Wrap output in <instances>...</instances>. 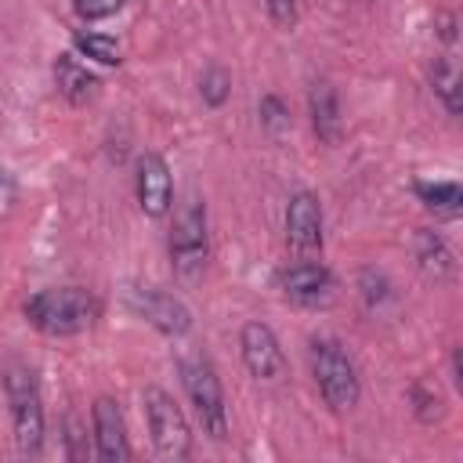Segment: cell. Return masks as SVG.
Masks as SVG:
<instances>
[{
    "label": "cell",
    "mask_w": 463,
    "mask_h": 463,
    "mask_svg": "<svg viewBox=\"0 0 463 463\" xmlns=\"http://www.w3.org/2000/svg\"><path fill=\"white\" fill-rule=\"evenodd\" d=\"M90 423H94V452L101 463H127L130 459V441H127V423L123 412L112 398H98L90 405Z\"/></svg>",
    "instance_id": "30bf717a"
},
{
    "label": "cell",
    "mask_w": 463,
    "mask_h": 463,
    "mask_svg": "<svg viewBox=\"0 0 463 463\" xmlns=\"http://www.w3.org/2000/svg\"><path fill=\"white\" fill-rule=\"evenodd\" d=\"M430 80H434V90H438V98L445 101V109H449L452 116H459V72H456V65H452L449 58H441V61L430 69Z\"/></svg>",
    "instance_id": "ac0fdd59"
},
{
    "label": "cell",
    "mask_w": 463,
    "mask_h": 463,
    "mask_svg": "<svg viewBox=\"0 0 463 463\" xmlns=\"http://www.w3.org/2000/svg\"><path fill=\"white\" fill-rule=\"evenodd\" d=\"M54 83H58V90L72 101V105H83V101H90L94 94H98V76L76 58V54H58V61H54Z\"/></svg>",
    "instance_id": "5bb4252c"
},
{
    "label": "cell",
    "mask_w": 463,
    "mask_h": 463,
    "mask_svg": "<svg viewBox=\"0 0 463 463\" xmlns=\"http://www.w3.org/2000/svg\"><path fill=\"white\" fill-rule=\"evenodd\" d=\"M286 242L297 253H315L322 246V203L315 192H297L286 210Z\"/></svg>",
    "instance_id": "7c38bea8"
},
{
    "label": "cell",
    "mask_w": 463,
    "mask_h": 463,
    "mask_svg": "<svg viewBox=\"0 0 463 463\" xmlns=\"http://www.w3.org/2000/svg\"><path fill=\"white\" fill-rule=\"evenodd\" d=\"M412 398L420 402V420H434V412H430V405L438 409V394H427L423 387H416V391H412Z\"/></svg>",
    "instance_id": "484cf974"
},
{
    "label": "cell",
    "mask_w": 463,
    "mask_h": 463,
    "mask_svg": "<svg viewBox=\"0 0 463 463\" xmlns=\"http://www.w3.org/2000/svg\"><path fill=\"white\" fill-rule=\"evenodd\" d=\"M98 297L83 286H58L40 289L25 300V318L47 336H76L94 326L98 318Z\"/></svg>",
    "instance_id": "6da1fadb"
},
{
    "label": "cell",
    "mask_w": 463,
    "mask_h": 463,
    "mask_svg": "<svg viewBox=\"0 0 463 463\" xmlns=\"http://www.w3.org/2000/svg\"><path fill=\"white\" fill-rule=\"evenodd\" d=\"M72 47L90 58V61H101V65H119V43L112 36H101V33H76L72 36Z\"/></svg>",
    "instance_id": "e0dca14e"
},
{
    "label": "cell",
    "mask_w": 463,
    "mask_h": 463,
    "mask_svg": "<svg viewBox=\"0 0 463 463\" xmlns=\"http://www.w3.org/2000/svg\"><path fill=\"white\" fill-rule=\"evenodd\" d=\"M199 94H203V101H206L210 109H221V105L228 101V94H232V76H228L221 65H210V69L203 72V80H199Z\"/></svg>",
    "instance_id": "d6986e66"
},
{
    "label": "cell",
    "mask_w": 463,
    "mask_h": 463,
    "mask_svg": "<svg viewBox=\"0 0 463 463\" xmlns=\"http://www.w3.org/2000/svg\"><path fill=\"white\" fill-rule=\"evenodd\" d=\"M65 441H69V459H83L87 456V434H83L76 416L65 420Z\"/></svg>",
    "instance_id": "7402d4cb"
},
{
    "label": "cell",
    "mask_w": 463,
    "mask_h": 463,
    "mask_svg": "<svg viewBox=\"0 0 463 463\" xmlns=\"http://www.w3.org/2000/svg\"><path fill=\"white\" fill-rule=\"evenodd\" d=\"M362 297H365V304L369 307H376L383 297H387V282H383V275H376V286H373V279H369V271H362Z\"/></svg>",
    "instance_id": "cb8c5ba5"
},
{
    "label": "cell",
    "mask_w": 463,
    "mask_h": 463,
    "mask_svg": "<svg viewBox=\"0 0 463 463\" xmlns=\"http://www.w3.org/2000/svg\"><path fill=\"white\" fill-rule=\"evenodd\" d=\"M260 127H264L271 137H279L282 130H289V109L282 105V98L268 94V98L260 101Z\"/></svg>",
    "instance_id": "ffe728a7"
},
{
    "label": "cell",
    "mask_w": 463,
    "mask_h": 463,
    "mask_svg": "<svg viewBox=\"0 0 463 463\" xmlns=\"http://www.w3.org/2000/svg\"><path fill=\"white\" fill-rule=\"evenodd\" d=\"M127 304L137 318H145L148 326H156L166 336H184L192 329V311L174 293H163L156 286H130Z\"/></svg>",
    "instance_id": "52a82bcc"
},
{
    "label": "cell",
    "mask_w": 463,
    "mask_h": 463,
    "mask_svg": "<svg viewBox=\"0 0 463 463\" xmlns=\"http://www.w3.org/2000/svg\"><path fill=\"white\" fill-rule=\"evenodd\" d=\"M416 195H420L430 210H438V213H445V217H456L459 206H463V192H459L456 181H434V184L420 181V184H416Z\"/></svg>",
    "instance_id": "2e32d148"
},
{
    "label": "cell",
    "mask_w": 463,
    "mask_h": 463,
    "mask_svg": "<svg viewBox=\"0 0 463 463\" xmlns=\"http://www.w3.org/2000/svg\"><path fill=\"white\" fill-rule=\"evenodd\" d=\"M210 257V235H206V206L199 195H188L174 213L170 232V260L181 279H195L206 268Z\"/></svg>",
    "instance_id": "277c9868"
},
{
    "label": "cell",
    "mask_w": 463,
    "mask_h": 463,
    "mask_svg": "<svg viewBox=\"0 0 463 463\" xmlns=\"http://www.w3.org/2000/svg\"><path fill=\"white\" fill-rule=\"evenodd\" d=\"M145 402V416H148V434H152V445L163 459H188L192 456V430H188V420L181 412V405L163 391V387H145L141 394Z\"/></svg>",
    "instance_id": "8992f818"
},
{
    "label": "cell",
    "mask_w": 463,
    "mask_h": 463,
    "mask_svg": "<svg viewBox=\"0 0 463 463\" xmlns=\"http://www.w3.org/2000/svg\"><path fill=\"white\" fill-rule=\"evenodd\" d=\"M181 383H184V394L199 416L203 434H210L213 441H224L228 438V405H224V391H221L213 365L206 358H184L181 362Z\"/></svg>",
    "instance_id": "5b68a950"
},
{
    "label": "cell",
    "mask_w": 463,
    "mask_h": 463,
    "mask_svg": "<svg viewBox=\"0 0 463 463\" xmlns=\"http://www.w3.org/2000/svg\"><path fill=\"white\" fill-rule=\"evenodd\" d=\"M11 203H14V184H11V177H7L4 166H0V217L11 213Z\"/></svg>",
    "instance_id": "d4e9b609"
},
{
    "label": "cell",
    "mask_w": 463,
    "mask_h": 463,
    "mask_svg": "<svg viewBox=\"0 0 463 463\" xmlns=\"http://www.w3.org/2000/svg\"><path fill=\"white\" fill-rule=\"evenodd\" d=\"M137 203L148 217H166L174 206V181H170L166 159L156 152L137 156Z\"/></svg>",
    "instance_id": "8fae6325"
},
{
    "label": "cell",
    "mask_w": 463,
    "mask_h": 463,
    "mask_svg": "<svg viewBox=\"0 0 463 463\" xmlns=\"http://www.w3.org/2000/svg\"><path fill=\"white\" fill-rule=\"evenodd\" d=\"M123 7V0H76V14L87 18V22H98V18H109Z\"/></svg>",
    "instance_id": "44dd1931"
},
{
    "label": "cell",
    "mask_w": 463,
    "mask_h": 463,
    "mask_svg": "<svg viewBox=\"0 0 463 463\" xmlns=\"http://www.w3.org/2000/svg\"><path fill=\"white\" fill-rule=\"evenodd\" d=\"M264 7H268V14H271V22L275 25H293L297 22V0H264Z\"/></svg>",
    "instance_id": "603a6c76"
},
{
    "label": "cell",
    "mask_w": 463,
    "mask_h": 463,
    "mask_svg": "<svg viewBox=\"0 0 463 463\" xmlns=\"http://www.w3.org/2000/svg\"><path fill=\"white\" fill-rule=\"evenodd\" d=\"M4 391L11 402V423H14V445L22 456H40L43 449V398L36 373L29 365H7Z\"/></svg>",
    "instance_id": "3957f363"
},
{
    "label": "cell",
    "mask_w": 463,
    "mask_h": 463,
    "mask_svg": "<svg viewBox=\"0 0 463 463\" xmlns=\"http://www.w3.org/2000/svg\"><path fill=\"white\" fill-rule=\"evenodd\" d=\"M307 112H311V127L318 134V141L326 145H340L344 137V116H340V101L336 90L329 83H315L307 94Z\"/></svg>",
    "instance_id": "4fadbf2b"
},
{
    "label": "cell",
    "mask_w": 463,
    "mask_h": 463,
    "mask_svg": "<svg viewBox=\"0 0 463 463\" xmlns=\"http://www.w3.org/2000/svg\"><path fill=\"white\" fill-rule=\"evenodd\" d=\"M239 347H242V362L250 369V376L257 380H282L286 373V354L279 347V336L271 333V326L264 322H246L239 333Z\"/></svg>",
    "instance_id": "ba28073f"
},
{
    "label": "cell",
    "mask_w": 463,
    "mask_h": 463,
    "mask_svg": "<svg viewBox=\"0 0 463 463\" xmlns=\"http://www.w3.org/2000/svg\"><path fill=\"white\" fill-rule=\"evenodd\" d=\"M279 286L289 300L304 304V307H318V304H329L333 297V275L326 264L318 260H293L279 271Z\"/></svg>",
    "instance_id": "9c48e42d"
},
{
    "label": "cell",
    "mask_w": 463,
    "mask_h": 463,
    "mask_svg": "<svg viewBox=\"0 0 463 463\" xmlns=\"http://www.w3.org/2000/svg\"><path fill=\"white\" fill-rule=\"evenodd\" d=\"M416 260H420V268L430 275V279H449L452 275V250L445 246V239L441 235H434V232H416Z\"/></svg>",
    "instance_id": "9a60e30c"
},
{
    "label": "cell",
    "mask_w": 463,
    "mask_h": 463,
    "mask_svg": "<svg viewBox=\"0 0 463 463\" xmlns=\"http://www.w3.org/2000/svg\"><path fill=\"white\" fill-rule=\"evenodd\" d=\"M311 373H315L322 402L333 412H351L358 405V394H362L358 369L336 340H329V336L311 340Z\"/></svg>",
    "instance_id": "7a4b0ae2"
}]
</instances>
